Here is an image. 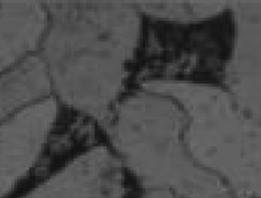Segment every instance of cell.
Returning a JSON list of instances; mask_svg holds the SVG:
<instances>
[{"mask_svg": "<svg viewBox=\"0 0 261 198\" xmlns=\"http://www.w3.org/2000/svg\"><path fill=\"white\" fill-rule=\"evenodd\" d=\"M61 107L52 96L0 124V198L22 195Z\"/></svg>", "mask_w": 261, "mask_h": 198, "instance_id": "obj_4", "label": "cell"}, {"mask_svg": "<svg viewBox=\"0 0 261 198\" xmlns=\"http://www.w3.org/2000/svg\"><path fill=\"white\" fill-rule=\"evenodd\" d=\"M140 198H183L177 194L164 189H153V190H145Z\"/></svg>", "mask_w": 261, "mask_h": 198, "instance_id": "obj_8", "label": "cell"}, {"mask_svg": "<svg viewBox=\"0 0 261 198\" xmlns=\"http://www.w3.org/2000/svg\"><path fill=\"white\" fill-rule=\"evenodd\" d=\"M190 120L171 95L139 88L128 92L104 125L108 142L143 190L164 189L182 197L189 186L212 180L187 142Z\"/></svg>", "mask_w": 261, "mask_h": 198, "instance_id": "obj_2", "label": "cell"}, {"mask_svg": "<svg viewBox=\"0 0 261 198\" xmlns=\"http://www.w3.org/2000/svg\"><path fill=\"white\" fill-rule=\"evenodd\" d=\"M142 194L112 147L102 145L20 198H140Z\"/></svg>", "mask_w": 261, "mask_h": 198, "instance_id": "obj_5", "label": "cell"}, {"mask_svg": "<svg viewBox=\"0 0 261 198\" xmlns=\"http://www.w3.org/2000/svg\"><path fill=\"white\" fill-rule=\"evenodd\" d=\"M140 13L130 91L172 84L228 90L238 46L232 10L187 18Z\"/></svg>", "mask_w": 261, "mask_h": 198, "instance_id": "obj_3", "label": "cell"}, {"mask_svg": "<svg viewBox=\"0 0 261 198\" xmlns=\"http://www.w3.org/2000/svg\"><path fill=\"white\" fill-rule=\"evenodd\" d=\"M52 96L49 72L38 52H33L0 74V124Z\"/></svg>", "mask_w": 261, "mask_h": 198, "instance_id": "obj_7", "label": "cell"}, {"mask_svg": "<svg viewBox=\"0 0 261 198\" xmlns=\"http://www.w3.org/2000/svg\"><path fill=\"white\" fill-rule=\"evenodd\" d=\"M46 22L45 4L0 2V74L37 52Z\"/></svg>", "mask_w": 261, "mask_h": 198, "instance_id": "obj_6", "label": "cell"}, {"mask_svg": "<svg viewBox=\"0 0 261 198\" xmlns=\"http://www.w3.org/2000/svg\"><path fill=\"white\" fill-rule=\"evenodd\" d=\"M47 22L38 54L62 105L104 127L130 91L141 13L125 3L45 4Z\"/></svg>", "mask_w": 261, "mask_h": 198, "instance_id": "obj_1", "label": "cell"}]
</instances>
